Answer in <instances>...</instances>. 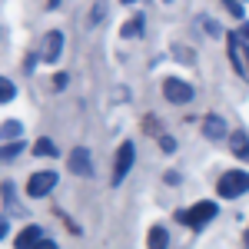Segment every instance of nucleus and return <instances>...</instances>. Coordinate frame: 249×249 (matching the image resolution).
I'll return each instance as SVG.
<instances>
[{
    "instance_id": "f257e3e1",
    "label": "nucleus",
    "mask_w": 249,
    "mask_h": 249,
    "mask_svg": "<svg viewBox=\"0 0 249 249\" xmlns=\"http://www.w3.org/2000/svg\"><path fill=\"white\" fill-rule=\"evenodd\" d=\"M249 190V173L246 170H230L223 173V179L216 183V193L223 196V199H236V196H243Z\"/></svg>"
},
{
    "instance_id": "f03ea898",
    "label": "nucleus",
    "mask_w": 249,
    "mask_h": 249,
    "mask_svg": "<svg viewBox=\"0 0 249 249\" xmlns=\"http://www.w3.org/2000/svg\"><path fill=\"white\" fill-rule=\"evenodd\" d=\"M216 213H219V210H216V203H210V199H206V203H196L193 210L179 213L176 219H179V223H186V226H193V230H203L210 219H216Z\"/></svg>"
},
{
    "instance_id": "7ed1b4c3",
    "label": "nucleus",
    "mask_w": 249,
    "mask_h": 249,
    "mask_svg": "<svg viewBox=\"0 0 249 249\" xmlns=\"http://www.w3.org/2000/svg\"><path fill=\"white\" fill-rule=\"evenodd\" d=\"M133 160H136V146H133V143H120L116 160H113V186L126 179V173L133 170Z\"/></svg>"
},
{
    "instance_id": "20e7f679",
    "label": "nucleus",
    "mask_w": 249,
    "mask_h": 249,
    "mask_svg": "<svg viewBox=\"0 0 249 249\" xmlns=\"http://www.w3.org/2000/svg\"><path fill=\"white\" fill-rule=\"evenodd\" d=\"M163 96H166L170 103H190L193 100V87L186 83V80L170 77V80H163Z\"/></svg>"
},
{
    "instance_id": "39448f33",
    "label": "nucleus",
    "mask_w": 249,
    "mask_h": 249,
    "mask_svg": "<svg viewBox=\"0 0 249 249\" xmlns=\"http://www.w3.org/2000/svg\"><path fill=\"white\" fill-rule=\"evenodd\" d=\"M57 179H60V176L53 170H40V173H34V176H30L27 193H30V196H47V193L57 186Z\"/></svg>"
},
{
    "instance_id": "423d86ee",
    "label": "nucleus",
    "mask_w": 249,
    "mask_h": 249,
    "mask_svg": "<svg viewBox=\"0 0 249 249\" xmlns=\"http://www.w3.org/2000/svg\"><path fill=\"white\" fill-rule=\"evenodd\" d=\"M60 53H63V30H50V34L43 37V50H40V57H43V63H57Z\"/></svg>"
},
{
    "instance_id": "0eeeda50",
    "label": "nucleus",
    "mask_w": 249,
    "mask_h": 249,
    "mask_svg": "<svg viewBox=\"0 0 249 249\" xmlns=\"http://www.w3.org/2000/svg\"><path fill=\"white\" fill-rule=\"evenodd\" d=\"M70 170L77 173V176H90L93 173V156L87 146H77L73 153H70Z\"/></svg>"
},
{
    "instance_id": "6e6552de",
    "label": "nucleus",
    "mask_w": 249,
    "mask_h": 249,
    "mask_svg": "<svg viewBox=\"0 0 249 249\" xmlns=\"http://www.w3.org/2000/svg\"><path fill=\"white\" fill-rule=\"evenodd\" d=\"M203 136H206V140H223V136H226V120L219 113H210L203 120Z\"/></svg>"
},
{
    "instance_id": "1a4fd4ad",
    "label": "nucleus",
    "mask_w": 249,
    "mask_h": 249,
    "mask_svg": "<svg viewBox=\"0 0 249 249\" xmlns=\"http://www.w3.org/2000/svg\"><path fill=\"white\" fill-rule=\"evenodd\" d=\"M40 239H43L40 226H23V230L17 232V239H14V246H17V249H34Z\"/></svg>"
},
{
    "instance_id": "9d476101",
    "label": "nucleus",
    "mask_w": 249,
    "mask_h": 249,
    "mask_svg": "<svg viewBox=\"0 0 249 249\" xmlns=\"http://www.w3.org/2000/svg\"><path fill=\"white\" fill-rule=\"evenodd\" d=\"M230 150L239 156V160H249V133L246 130H236V133L230 136Z\"/></svg>"
},
{
    "instance_id": "9b49d317",
    "label": "nucleus",
    "mask_w": 249,
    "mask_h": 249,
    "mask_svg": "<svg viewBox=\"0 0 249 249\" xmlns=\"http://www.w3.org/2000/svg\"><path fill=\"white\" fill-rule=\"evenodd\" d=\"M143 27H146V20H143V14H136L133 20H126V23H123V30H120V37L133 40V37H140V34H143Z\"/></svg>"
},
{
    "instance_id": "f8f14e48",
    "label": "nucleus",
    "mask_w": 249,
    "mask_h": 249,
    "mask_svg": "<svg viewBox=\"0 0 249 249\" xmlns=\"http://www.w3.org/2000/svg\"><path fill=\"white\" fill-rule=\"evenodd\" d=\"M150 249H170V232L163 230V226L150 230Z\"/></svg>"
},
{
    "instance_id": "ddd939ff",
    "label": "nucleus",
    "mask_w": 249,
    "mask_h": 249,
    "mask_svg": "<svg viewBox=\"0 0 249 249\" xmlns=\"http://www.w3.org/2000/svg\"><path fill=\"white\" fill-rule=\"evenodd\" d=\"M34 153H37V156H57L60 150H57V143H53V140H47V136H40L37 143H34Z\"/></svg>"
},
{
    "instance_id": "4468645a",
    "label": "nucleus",
    "mask_w": 249,
    "mask_h": 249,
    "mask_svg": "<svg viewBox=\"0 0 249 249\" xmlns=\"http://www.w3.org/2000/svg\"><path fill=\"white\" fill-rule=\"evenodd\" d=\"M23 133V126H20L17 120H7V123H0V140H17Z\"/></svg>"
},
{
    "instance_id": "2eb2a0df",
    "label": "nucleus",
    "mask_w": 249,
    "mask_h": 249,
    "mask_svg": "<svg viewBox=\"0 0 249 249\" xmlns=\"http://www.w3.org/2000/svg\"><path fill=\"white\" fill-rule=\"evenodd\" d=\"M14 96H17V87H14L7 77H0V103H10Z\"/></svg>"
},
{
    "instance_id": "dca6fc26",
    "label": "nucleus",
    "mask_w": 249,
    "mask_h": 249,
    "mask_svg": "<svg viewBox=\"0 0 249 249\" xmlns=\"http://www.w3.org/2000/svg\"><path fill=\"white\" fill-rule=\"evenodd\" d=\"M20 150H23V143H10V146H0V160H14V156H20Z\"/></svg>"
},
{
    "instance_id": "f3484780",
    "label": "nucleus",
    "mask_w": 249,
    "mask_h": 249,
    "mask_svg": "<svg viewBox=\"0 0 249 249\" xmlns=\"http://www.w3.org/2000/svg\"><path fill=\"white\" fill-rule=\"evenodd\" d=\"M199 23H203V27H206V30H210L213 37H226V34H223V30H219V23H213L210 17H203V20H199Z\"/></svg>"
},
{
    "instance_id": "a211bd4d",
    "label": "nucleus",
    "mask_w": 249,
    "mask_h": 249,
    "mask_svg": "<svg viewBox=\"0 0 249 249\" xmlns=\"http://www.w3.org/2000/svg\"><path fill=\"white\" fill-rule=\"evenodd\" d=\"M223 3H226V10H230L232 17H243V14H246V10L239 7V0H223Z\"/></svg>"
},
{
    "instance_id": "6ab92c4d",
    "label": "nucleus",
    "mask_w": 249,
    "mask_h": 249,
    "mask_svg": "<svg viewBox=\"0 0 249 249\" xmlns=\"http://www.w3.org/2000/svg\"><path fill=\"white\" fill-rule=\"evenodd\" d=\"M107 17V3H103V0H100V3H96L93 7V23H100V20Z\"/></svg>"
},
{
    "instance_id": "aec40b11",
    "label": "nucleus",
    "mask_w": 249,
    "mask_h": 249,
    "mask_svg": "<svg viewBox=\"0 0 249 249\" xmlns=\"http://www.w3.org/2000/svg\"><path fill=\"white\" fill-rule=\"evenodd\" d=\"M236 37H239V40L249 47V23H243V27H239V34H236Z\"/></svg>"
},
{
    "instance_id": "412c9836",
    "label": "nucleus",
    "mask_w": 249,
    "mask_h": 249,
    "mask_svg": "<svg viewBox=\"0 0 249 249\" xmlns=\"http://www.w3.org/2000/svg\"><path fill=\"white\" fill-rule=\"evenodd\" d=\"M160 146H163V150H166V153H173V150H176V143H173L170 136H163V140H160Z\"/></svg>"
},
{
    "instance_id": "4be33fe9",
    "label": "nucleus",
    "mask_w": 249,
    "mask_h": 249,
    "mask_svg": "<svg viewBox=\"0 0 249 249\" xmlns=\"http://www.w3.org/2000/svg\"><path fill=\"white\" fill-rule=\"evenodd\" d=\"M34 249H57V243H53V239H40Z\"/></svg>"
},
{
    "instance_id": "5701e85b",
    "label": "nucleus",
    "mask_w": 249,
    "mask_h": 249,
    "mask_svg": "<svg viewBox=\"0 0 249 249\" xmlns=\"http://www.w3.org/2000/svg\"><path fill=\"white\" fill-rule=\"evenodd\" d=\"M53 87H60V90H63V87H67V73H57V77H53Z\"/></svg>"
},
{
    "instance_id": "b1692460",
    "label": "nucleus",
    "mask_w": 249,
    "mask_h": 249,
    "mask_svg": "<svg viewBox=\"0 0 249 249\" xmlns=\"http://www.w3.org/2000/svg\"><path fill=\"white\" fill-rule=\"evenodd\" d=\"M3 236H7V219L0 216V239H3Z\"/></svg>"
},
{
    "instance_id": "393cba45",
    "label": "nucleus",
    "mask_w": 249,
    "mask_h": 249,
    "mask_svg": "<svg viewBox=\"0 0 249 249\" xmlns=\"http://www.w3.org/2000/svg\"><path fill=\"white\" fill-rule=\"evenodd\" d=\"M243 67H246V77H249V50H246V60H243Z\"/></svg>"
},
{
    "instance_id": "a878e982",
    "label": "nucleus",
    "mask_w": 249,
    "mask_h": 249,
    "mask_svg": "<svg viewBox=\"0 0 249 249\" xmlns=\"http://www.w3.org/2000/svg\"><path fill=\"white\" fill-rule=\"evenodd\" d=\"M57 7H60V0H50V10H57Z\"/></svg>"
},
{
    "instance_id": "bb28decb",
    "label": "nucleus",
    "mask_w": 249,
    "mask_h": 249,
    "mask_svg": "<svg viewBox=\"0 0 249 249\" xmlns=\"http://www.w3.org/2000/svg\"><path fill=\"white\" fill-rule=\"evenodd\" d=\"M123 3H136V0H123Z\"/></svg>"
},
{
    "instance_id": "cd10ccee",
    "label": "nucleus",
    "mask_w": 249,
    "mask_h": 249,
    "mask_svg": "<svg viewBox=\"0 0 249 249\" xmlns=\"http://www.w3.org/2000/svg\"><path fill=\"white\" fill-rule=\"evenodd\" d=\"M246 246H249V232H246Z\"/></svg>"
},
{
    "instance_id": "c85d7f7f",
    "label": "nucleus",
    "mask_w": 249,
    "mask_h": 249,
    "mask_svg": "<svg viewBox=\"0 0 249 249\" xmlns=\"http://www.w3.org/2000/svg\"><path fill=\"white\" fill-rule=\"evenodd\" d=\"M163 3H170V0H163Z\"/></svg>"
}]
</instances>
